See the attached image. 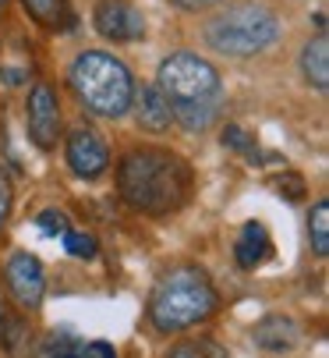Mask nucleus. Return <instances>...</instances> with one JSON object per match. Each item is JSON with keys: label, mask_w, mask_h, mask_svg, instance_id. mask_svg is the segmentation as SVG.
Masks as SVG:
<instances>
[{"label": "nucleus", "mask_w": 329, "mask_h": 358, "mask_svg": "<svg viewBox=\"0 0 329 358\" xmlns=\"http://www.w3.org/2000/svg\"><path fill=\"white\" fill-rule=\"evenodd\" d=\"M224 110V96L219 99H198V103H177L174 107V121H181L188 131H209Z\"/></svg>", "instance_id": "14"}, {"label": "nucleus", "mask_w": 329, "mask_h": 358, "mask_svg": "<svg viewBox=\"0 0 329 358\" xmlns=\"http://www.w3.org/2000/svg\"><path fill=\"white\" fill-rule=\"evenodd\" d=\"M64 252H71L75 259H92V255H96V238H92V234H75V231H68V234H64Z\"/></svg>", "instance_id": "18"}, {"label": "nucleus", "mask_w": 329, "mask_h": 358, "mask_svg": "<svg viewBox=\"0 0 329 358\" xmlns=\"http://www.w3.org/2000/svg\"><path fill=\"white\" fill-rule=\"evenodd\" d=\"M277 36H280V18L265 4H234L205 25L209 46L227 57H251L269 43H277Z\"/></svg>", "instance_id": "4"}, {"label": "nucleus", "mask_w": 329, "mask_h": 358, "mask_svg": "<svg viewBox=\"0 0 329 358\" xmlns=\"http://www.w3.org/2000/svg\"><path fill=\"white\" fill-rule=\"evenodd\" d=\"M78 344L82 341H75L71 334H50L46 341H43V348H39V358H71L75 351H78Z\"/></svg>", "instance_id": "17"}, {"label": "nucleus", "mask_w": 329, "mask_h": 358, "mask_svg": "<svg viewBox=\"0 0 329 358\" xmlns=\"http://www.w3.org/2000/svg\"><path fill=\"white\" fill-rule=\"evenodd\" d=\"M11 202H15V192H11V178L0 171V231H4L8 217H11Z\"/></svg>", "instance_id": "22"}, {"label": "nucleus", "mask_w": 329, "mask_h": 358, "mask_svg": "<svg viewBox=\"0 0 329 358\" xmlns=\"http://www.w3.org/2000/svg\"><path fill=\"white\" fill-rule=\"evenodd\" d=\"M8 287L15 294V301L22 305V309H39V301L46 294V273H43V263L36 259V255L29 252H15L8 259Z\"/></svg>", "instance_id": "8"}, {"label": "nucleus", "mask_w": 329, "mask_h": 358, "mask_svg": "<svg viewBox=\"0 0 329 358\" xmlns=\"http://www.w3.org/2000/svg\"><path fill=\"white\" fill-rule=\"evenodd\" d=\"M71 358H117V351L106 341H92V344H78V351Z\"/></svg>", "instance_id": "23"}, {"label": "nucleus", "mask_w": 329, "mask_h": 358, "mask_svg": "<svg viewBox=\"0 0 329 358\" xmlns=\"http://www.w3.org/2000/svg\"><path fill=\"white\" fill-rule=\"evenodd\" d=\"M71 89L99 117H124L135 99L131 71L114 54H103V50H85L71 64Z\"/></svg>", "instance_id": "3"}, {"label": "nucleus", "mask_w": 329, "mask_h": 358, "mask_svg": "<svg viewBox=\"0 0 329 358\" xmlns=\"http://www.w3.org/2000/svg\"><path fill=\"white\" fill-rule=\"evenodd\" d=\"M117 192L131 210L167 217L188 206L191 167L170 149H135L117 167Z\"/></svg>", "instance_id": "1"}, {"label": "nucleus", "mask_w": 329, "mask_h": 358, "mask_svg": "<svg viewBox=\"0 0 329 358\" xmlns=\"http://www.w3.org/2000/svg\"><path fill=\"white\" fill-rule=\"evenodd\" d=\"M92 25L99 36L114 43H135L145 36V18L131 0H99L92 11Z\"/></svg>", "instance_id": "6"}, {"label": "nucleus", "mask_w": 329, "mask_h": 358, "mask_svg": "<svg viewBox=\"0 0 329 358\" xmlns=\"http://www.w3.org/2000/svg\"><path fill=\"white\" fill-rule=\"evenodd\" d=\"M272 255V238H269V231L258 224V220H248L244 227H241V234H237V245H234V259H237V266L241 270H255V266H262L265 259Z\"/></svg>", "instance_id": "12"}, {"label": "nucleus", "mask_w": 329, "mask_h": 358, "mask_svg": "<svg viewBox=\"0 0 329 358\" xmlns=\"http://www.w3.org/2000/svg\"><path fill=\"white\" fill-rule=\"evenodd\" d=\"M29 135L39 149H53L61 135V103L50 82H36L29 92Z\"/></svg>", "instance_id": "7"}, {"label": "nucleus", "mask_w": 329, "mask_h": 358, "mask_svg": "<svg viewBox=\"0 0 329 358\" xmlns=\"http://www.w3.org/2000/svg\"><path fill=\"white\" fill-rule=\"evenodd\" d=\"M131 103L138 107L135 114H138V124L145 128V131H167L170 128V121H174V107H170V99L163 96L156 85H142V89H135V99Z\"/></svg>", "instance_id": "10"}, {"label": "nucleus", "mask_w": 329, "mask_h": 358, "mask_svg": "<svg viewBox=\"0 0 329 358\" xmlns=\"http://www.w3.org/2000/svg\"><path fill=\"white\" fill-rule=\"evenodd\" d=\"M216 305H219V294L209 284V277L195 266H181V270H170L152 291L149 320L159 334H177L209 320L216 313Z\"/></svg>", "instance_id": "2"}, {"label": "nucleus", "mask_w": 329, "mask_h": 358, "mask_svg": "<svg viewBox=\"0 0 329 358\" xmlns=\"http://www.w3.org/2000/svg\"><path fill=\"white\" fill-rule=\"evenodd\" d=\"M4 78H8V85H18V82L25 78V71H18V68H8V71H4Z\"/></svg>", "instance_id": "26"}, {"label": "nucleus", "mask_w": 329, "mask_h": 358, "mask_svg": "<svg viewBox=\"0 0 329 358\" xmlns=\"http://www.w3.org/2000/svg\"><path fill=\"white\" fill-rule=\"evenodd\" d=\"M4 327H8V313H4V301H0V341H4Z\"/></svg>", "instance_id": "27"}, {"label": "nucleus", "mask_w": 329, "mask_h": 358, "mask_svg": "<svg viewBox=\"0 0 329 358\" xmlns=\"http://www.w3.org/2000/svg\"><path fill=\"white\" fill-rule=\"evenodd\" d=\"M301 71H305V78L315 89H326L329 85V43H326V32H319L301 50Z\"/></svg>", "instance_id": "13"}, {"label": "nucleus", "mask_w": 329, "mask_h": 358, "mask_svg": "<svg viewBox=\"0 0 329 358\" xmlns=\"http://www.w3.org/2000/svg\"><path fill=\"white\" fill-rule=\"evenodd\" d=\"M68 167L85 181H96L110 167V149H106L99 131H92V128H75L71 131V138H68Z\"/></svg>", "instance_id": "9"}, {"label": "nucleus", "mask_w": 329, "mask_h": 358, "mask_svg": "<svg viewBox=\"0 0 329 358\" xmlns=\"http://www.w3.org/2000/svg\"><path fill=\"white\" fill-rule=\"evenodd\" d=\"M22 4H25V11H29L39 25H46V29H68V22H71L68 0H22Z\"/></svg>", "instance_id": "15"}, {"label": "nucleus", "mask_w": 329, "mask_h": 358, "mask_svg": "<svg viewBox=\"0 0 329 358\" xmlns=\"http://www.w3.org/2000/svg\"><path fill=\"white\" fill-rule=\"evenodd\" d=\"M224 145H231V149H237V152H248V157H258L255 145H251V138H248L237 124H227V128H224Z\"/></svg>", "instance_id": "20"}, {"label": "nucleus", "mask_w": 329, "mask_h": 358, "mask_svg": "<svg viewBox=\"0 0 329 358\" xmlns=\"http://www.w3.org/2000/svg\"><path fill=\"white\" fill-rule=\"evenodd\" d=\"M174 4H177L181 11H205V8L224 4V0H174Z\"/></svg>", "instance_id": "24"}, {"label": "nucleus", "mask_w": 329, "mask_h": 358, "mask_svg": "<svg viewBox=\"0 0 329 358\" xmlns=\"http://www.w3.org/2000/svg\"><path fill=\"white\" fill-rule=\"evenodd\" d=\"M251 337H255V344H258L262 351L280 355V351L298 348L301 330H298V323H294L291 316H265V320H258V323H255Z\"/></svg>", "instance_id": "11"}, {"label": "nucleus", "mask_w": 329, "mask_h": 358, "mask_svg": "<svg viewBox=\"0 0 329 358\" xmlns=\"http://www.w3.org/2000/svg\"><path fill=\"white\" fill-rule=\"evenodd\" d=\"M36 224H39L43 234H61V238H64V234L71 231V227H68V217H64L61 210H43Z\"/></svg>", "instance_id": "19"}, {"label": "nucleus", "mask_w": 329, "mask_h": 358, "mask_svg": "<svg viewBox=\"0 0 329 358\" xmlns=\"http://www.w3.org/2000/svg\"><path fill=\"white\" fill-rule=\"evenodd\" d=\"M308 234H312V248L319 259L329 255V199H319L312 206V217H308Z\"/></svg>", "instance_id": "16"}, {"label": "nucleus", "mask_w": 329, "mask_h": 358, "mask_svg": "<svg viewBox=\"0 0 329 358\" xmlns=\"http://www.w3.org/2000/svg\"><path fill=\"white\" fill-rule=\"evenodd\" d=\"M170 358H205V351H202V344H177L170 351Z\"/></svg>", "instance_id": "25"}, {"label": "nucleus", "mask_w": 329, "mask_h": 358, "mask_svg": "<svg viewBox=\"0 0 329 358\" xmlns=\"http://www.w3.org/2000/svg\"><path fill=\"white\" fill-rule=\"evenodd\" d=\"M4 4H8V0H0V8H4Z\"/></svg>", "instance_id": "28"}, {"label": "nucleus", "mask_w": 329, "mask_h": 358, "mask_svg": "<svg viewBox=\"0 0 329 358\" xmlns=\"http://www.w3.org/2000/svg\"><path fill=\"white\" fill-rule=\"evenodd\" d=\"M272 188L284 192L287 199H301V195H305V181H301L298 174H291V171H284L280 178H272Z\"/></svg>", "instance_id": "21"}, {"label": "nucleus", "mask_w": 329, "mask_h": 358, "mask_svg": "<svg viewBox=\"0 0 329 358\" xmlns=\"http://www.w3.org/2000/svg\"><path fill=\"white\" fill-rule=\"evenodd\" d=\"M156 89L170 99V107L177 103H198V99H219L224 96V85H219V71L198 57V54H170L167 61L159 64V75H156Z\"/></svg>", "instance_id": "5"}]
</instances>
